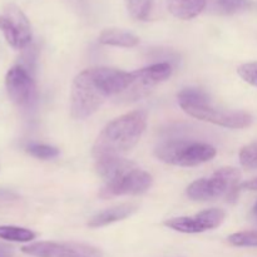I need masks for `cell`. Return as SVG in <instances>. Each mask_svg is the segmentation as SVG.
Instances as JSON below:
<instances>
[{
  "instance_id": "obj_3",
  "label": "cell",
  "mask_w": 257,
  "mask_h": 257,
  "mask_svg": "<svg viewBox=\"0 0 257 257\" xmlns=\"http://www.w3.org/2000/svg\"><path fill=\"white\" fill-rule=\"evenodd\" d=\"M95 170L104 180V187L99 192L104 200L118 196L142 195L152 187V176L123 157L95 161Z\"/></svg>"
},
{
  "instance_id": "obj_6",
  "label": "cell",
  "mask_w": 257,
  "mask_h": 257,
  "mask_svg": "<svg viewBox=\"0 0 257 257\" xmlns=\"http://www.w3.org/2000/svg\"><path fill=\"white\" fill-rule=\"evenodd\" d=\"M172 75L170 63H156L150 67L130 73L127 88L115 99L119 102H133L146 97L161 83L166 82Z\"/></svg>"
},
{
  "instance_id": "obj_17",
  "label": "cell",
  "mask_w": 257,
  "mask_h": 257,
  "mask_svg": "<svg viewBox=\"0 0 257 257\" xmlns=\"http://www.w3.org/2000/svg\"><path fill=\"white\" fill-rule=\"evenodd\" d=\"M130 14L137 20H147L155 8V0H127Z\"/></svg>"
},
{
  "instance_id": "obj_12",
  "label": "cell",
  "mask_w": 257,
  "mask_h": 257,
  "mask_svg": "<svg viewBox=\"0 0 257 257\" xmlns=\"http://www.w3.org/2000/svg\"><path fill=\"white\" fill-rule=\"evenodd\" d=\"M137 205H135V203H122V205L113 206V207L107 208V210L93 216L88 222V226L92 228L104 227L110 223L118 222V221L130 217L137 211Z\"/></svg>"
},
{
  "instance_id": "obj_7",
  "label": "cell",
  "mask_w": 257,
  "mask_h": 257,
  "mask_svg": "<svg viewBox=\"0 0 257 257\" xmlns=\"http://www.w3.org/2000/svg\"><path fill=\"white\" fill-rule=\"evenodd\" d=\"M181 108L191 117L225 128L242 130L250 127L252 123V115L247 112L218 109L212 107L211 102L200 104H181Z\"/></svg>"
},
{
  "instance_id": "obj_21",
  "label": "cell",
  "mask_w": 257,
  "mask_h": 257,
  "mask_svg": "<svg viewBox=\"0 0 257 257\" xmlns=\"http://www.w3.org/2000/svg\"><path fill=\"white\" fill-rule=\"evenodd\" d=\"M27 152L32 155L33 157L39 158V160H52L59 155V150L57 147L48 145H39V143H32L28 145Z\"/></svg>"
},
{
  "instance_id": "obj_18",
  "label": "cell",
  "mask_w": 257,
  "mask_h": 257,
  "mask_svg": "<svg viewBox=\"0 0 257 257\" xmlns=\"http://www.w3.org/2000/svg\"><path fill=\"white\" fill-rule=\"evenodd\" d=\"M210 102V97L203 90L195 88H186L178 93V103L181 104H200Z\"/></svg>"
},
{
  "instance_id": "obj_9",
  "label": "cell",
  "mask_w": 257,
  "mask_h": 257,
  "mask_svg": "<svg viewBox=\"0 0 257 257\" xmlns=\"http://www.w3.org/2000/svg\"><path fill=\"white\" fill-rule=\"evenodd\" d=\"M22 252L33 257H102V251L87 243L40 241L23 246Z\"/></svg>"
},
{
  "instance_id": "obj_11",
  "label": "cell",
  "mask_w": 257,
  "mask_h": 257,
  "mask_svg": "<svg viewBox=\"0 0 257 257\" xmlns=\"http://www.w3.org/2000/svg\"><path fill=\"white\" fill-rule=\"evenodd\" d=\"M5 87L10 99L19 107H29L37 97L34 79L22 65L10 68L5 78Z\"/></svg>"
},
{
  "instance_id": "obj_19",
  "label": "cell",
  "mask_w": 257,
  "mask_h": 257,
  "mask_svg": "<svg viewBox=\"0 0 257 257\" xmlns=\"http://www.w3.org/2000/svg\"><path fill=\"white\" fill-rule=\"evenodd\" d=\"M228 242L236 247H257V231H243L228 236Z\"/></svg>"
},
{
  "instance_id": "obj_16",
  "label": "cell",
  "mask_w": 257,
  "mask_h": 257,
  "mask_svg": "<svg viewBox=\"0 0 257 257\" xmlns=\"http://www.w3.org/2000/svg\"><path fill=\"white\" fill-rule=\"evenodd\" d=\"M37 237L32 230L18 226H0V238L13 242H30Z\"/></svg>"
},
{
  "instance_id": "obj_14",
  "label": "cell",
  "mask_w": 257,
  "mask_h": 257,
  "mask_svg": "<svg viewBox=\"0 0 257 257\" xmlns=\"http://www.w3.org/2000/svg\"><path fill=\"white\" fill-rule=\"evenodd\" d=\"M99 43L104 45H112V47L133 48L140 43V38L127 30L110 28L100 33Z\"/></svg>"
},
{
  "instance_id": "obj_10",
  "label": "cell",
  "mask_w": 257,
  "mask_h": 257,
  "mask_svg": "<svg viewBox=\"0 0 257 257\" xmlns=\"http://www.w3.org/2000/svg\"><path fill=\"white\" fill-rule=\"evenodd\" d=\"M226 213L220 208H211L202 211L193 216H183L165 221V226L168 228L182 233H200L213 230L222 225Z\"/></svg>"
},
{
  "instance_id": "obj_20",
  "label": "cell",
  "mask_w": 257,
  "mask_h": 257,
  "mask_svg": "<svg viewBox=\"0 0 257 257\" xmlns=\"http://www.w3.org/2000/svg\"><path fill=\"white\" fill-rule=\"evenodd\" d=\"M240 163L243 168L256 170L257 168V141L241 148L238 153Z\"/></svg>"
},
{
  "instance_id": "obj_8",
  "label": "cell",
  "mask_w": 257,
  "mask_h": 257,
  "mask_svg": "<svg viewBox=\"0 0 257 257\" xmlns=\"http://www.w3.org/2000/svg\"><path fill=\"white\" fill-rule=\"evenodd\" d=\"M0 32L14 49H24L33 39L29 19L15 4H8L0 13Z\"/></svg>"
},
{
  "instance_id": "obj_25",
  "label": "cell",
  "mask_w": 257,
  "mask_h": 257,
  "mask_svg": "<svg viewBox=\"0 0 257 257\" xmlns=\"http://www.w3.org/2000/svg\"><path fill=\"white\" fill-rule=\"evenodd\" d=\"M253 212H255V215L257 216V203L255 205V207H253Z\"/></svg>"
},
{
  "instance_id": "obj_22",
  "label": "cell",
  "mask_w": 257,
  "mask_h": 257,
  "mask_svg": "<svg viewBox=\"0 0 257 257\" xmlns=\"http://www.w3.org/2000/svg\"><path fill=\"white\" fill-rule=\"evenodd\" d=\"M237 73L246 83L257 87V62L242 64L241 67H238Z\"/></svg>"
},
{
  "instance_id": "obj_1",
  "label": "cell",
  "mask_w": 257,
  "mask_h": 257,
  "mask_svg": "<svg viewBox=\"0 0 257 257\" xmlns=\"http://www.w3.org/2000/svg\"><path fill=\"white\" fill-rule=\"evenodd\" d=\"M130 73L114 68L85 69L75 77L70 93V114L85 119L94 114L107 98H117L127 88Z\"/></svg>"
},
{
  "instance_id": "obj_23",
  "label": "cell",
  "mask_w": 257,
  "mask_h": 257,
  "mask_svg": "<svg viewBox=\"0 0 257 257\" xmlns=\"http://www.w3.org/2000/svg\"><path fill=\"white\" fill-rule=\"evenodd\" d=\"M241 187L245 188V190H250V191H257V177L253 178V180L247 181V182L242 183Z\"/></svg>"
},
{
  "instance_id": "obj_13",
  "label": "cell",
  "mask_w": 257,
  "mask_h": 257,
  "mask_svg": "<svg viewBox=\"0 0 257 257\" xmlns=\"http://www.w3.org/2000/svg\"><path fill=\"white\" fill-rule=\"evenodd\" d=\"M167 9L173 17L190 20L200 15L206 9L207 0H166Z\"/></svg>"
},
{
  "instance_id": "obj_2",
  "label": "cell",
  "mask_w": 257,
  "mask_h": 257,
  "mask_svg": "<svg viewBox=\"0 0 257 257\" xmlns=\"http://www.w3.org/2000/svg\"><path fill=\"white\" fill-rule=\"evenodd\" d=\"M147 128V113L133 110L108 123L93 145L95 161L123 157L138 142Z\"/></svg>"
},
{
  "instance_id": "obj_24",
  "label": "cell",
  "mask_w": 257,
  "mask_h": 257,
  "mask_svg": "<svg viewBox=\"0 0 257 257\" xmlns=\"http://www.w3.org/2000/svg\"><path fill=\"white\" fill-rule=\"evenodd\" d=\"M12 255V248L5 245H0V257H7Z\"/></svg>"
},
{
  "instance_id": "obj_15",
  "label": "cell",
  "mask_w": 257,
  "mask_h": 257,
  "mask_svg": "<svg viewBox=\"0 0 257 257\" xmlns=\"http://www.w3.org/2000/svg\"><path fill=\"white\" fill-rule=\"evenodd\" d=\"M251 7L248 0H207L206 9L220 15H232L242 13Z\"/></svg>"
},
{
  "instance_id": "obj_5",
  "label": "cell",
  "mask_w": 257,
  "mask_h": 257,
  "mask_svg": "<svg viewBox=\"0 0 257 257\" xmlns=\"http://www.w3.org/2000/svg\"><path fill=\"white\" fill-rule=\"evenodd\" d=\"M241 172L235 167H223L213 173L210 178H201L187 187L188 198L193 201H211L226 197L235 200L240 190Z\"/></svg>"
},
{
  "instance_id": "obj_4",
  "label": "cell",
  "mask_w": 257,
  "mask_h": 257,
  "mask_svg": "<svg viewBox=\"0 0 257 257\" xmlns=\"http://www.w3.org/2000/svg\"><path fill=\"white\" fill-rule=\"evenodd\" d=\"M155 156L167 165L195 167L215 158L216 148L196 141L172 140L160 143L155 148Z\"/></svg>"
}]
</instances>
